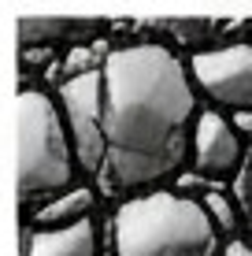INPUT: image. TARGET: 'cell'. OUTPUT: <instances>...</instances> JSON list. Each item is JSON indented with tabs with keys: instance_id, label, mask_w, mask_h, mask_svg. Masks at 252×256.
I'll return each instance as SVG.
<instances>
[{
	"instance_id": "1",
	"label": "cell",
	"mask_w": 252,
	"mask_h": 256,
	"mask_svg": "<svg viewBox=\"0 0 252 256\" xmlns=\"http://www.w3.org/2000/svg\"><path fill=\"white\" fill-rule=\"evenodd\" d=\"M100 78L108 190H149L178 174L197 122L186 64L167 45L137 41L108 52Z\"/></svg>"
},
{
	"instance_id": "2",
	"label": "cell",
	"mask_w": 252,
	"mask_h": 256,
	"mask_svg": "<svg viewBox=\"0 0 252 256\" xmlns=\"http://www.w3.org/2000/svg\"><path fill=\"white\" fill-rule=\"evenodd\" d=\"M111 242L115 256H215L219 230L197 197L149 190L115 208Z\"/></svg>"
},
{
	"instance_id": "3",
	"label": "cell",
	"mask_w": 252,
	"mask_h": 256,
	"mask_svg": "<svg viewBox=\"0 0 252 256\" xmlns=\"http://www.w3.org/2000/svg\"><path fill=\"white\" fill-rule=\"evenodd\" d=\"M15 141H19V200L56 197L74 182V152L59 104L45 90L22 86L15 96Z\"/></svg>"
},
{
	"instance_id": "4",
	"label": "cell",
	"mask_w": 252,
	"mask_h": 256,
	"mask_svg": "<svg viewBox=\"0 0 252 256\" xmlns=\"http://www.w3.org/2000/svg\"><path fill=\"white\" fill-rule=\"evenodd\" d=\"M59 116L71 138L74 164L85 174H100L104 167V78L100 70L63 78L59 86Z\"/></svg>"
},
{
	"instance_id": "5",
	"label": "cell",
	"mask_w": 252,
	"mask_h": 256,
	"mask_svg": "<svg viewBox=\"0 0 252 256\" xmlns=\"http://www.w3.org/2000/svg\"><path fill=\"white\" fill-rule=\"evenodd\" d=\"M189 78L223 108L252 112V45L249 41L197 48L189 56Z\"/></svg>"
},
{
	"instance_id": "6",
	"label": "cell",
	"mask_w": 252,
	"mask_h": 256,
	"mask_svg": "<svg viewBox=\"0 0 252 256\" xmlns=\"http://www.w3.org/2000/svg\"><path fill=\"white\" fill-rule=\"evenodd\" d=\"M189 156H193L197 174H204V178H223V174L238 171V164H241V134L219 112H197Z\"/></svg>"
},
{
	"instance_id": "7",
	"label": "cell",
	"mask_w": 252,
	"mask_h": 256,
	"mask_svg": "<svg viewBox=\"0 0 252 256\" xmlns=\"http://www.w3.org/2000/svg\"><path fill=\"white\" fill-rule=\"evenodd\" d=\"M22 256H97V226L93 219L71 226H26L22 230Z\"/></svg>"
},
{
	"instance_id": "8",
	"label": "cell",
	"mask_w": 252,
	"mask_h": 256,
	"mask_svg": "<svg viewBox=\"0 0 252 256\" xmlns=\"http://www.w3.org/2000/svg\"><path fill=\"white\" fill-rule=\"evenodd\" d=\"M93 204H97L93 190H85V186H71V190L56 193V197H48L45 204L33 212V216H30V226H45V230H56V226L82 223V219H89Z\"/></svg>"
},
{
	"instance_id": "9",
	"label": "cell",
	"mask_w": 252,
	"mask_h": 256,
	"mask_svg": "<svg viewBox=\"0 0 252 256\" xmlns=\"http://www.w3.org/2000/svg\"><path fill=\"white\" fill-rule=\"evenodd\" d=\"M71 30H74V19H63V15H26L19 22V41L22 48H33V45H45V41L67 38Z\"/></svg>"
},
{
	"instance_id": "10",
	"label": "cell",
	"mask_w": 252,
	"mask_h": 256,
	"mask_svg": "<svg viewBox=\"0 0 252 256\" xmlns=\"http://www.w3.org/2000/svg\"><path fill=\"white\" fill-rule=\"evenodd\" d=\"M201 208L208 212V219H212V226H215L219 234H234V230H238L241 212H238V204H234L227 193H219V190H204Z\"/></svg>"
},
{
	"instance_id": "11",
	"label": "cell",
	"mask_w": 252,
	"mask_h": 256,
	"mask_svg": "<svg viewBox=\"0 0 252 256\" xmlns=\"http://www.w3.org/2000/svg\"><path fill=\"white\" fill-rule=\"evenodd\" d=\"M171 34H175L182 45H201L204 38L215 34V22L212 19H175L171 22Z\"/></svg>"
},
{
	"instance_id": "12",
	"label": "cell",
	"mask_w": 252,
	"mask_h": 256,
	"mask_svg": "<svg viewBox=\"0 0 252 256\" xmlns=\"http://www.w3.org/2000/svg\"><path fill=\"white\" fill-rule=\"evenodd\" d=\"M97 60H100V56H93V48H71V52L63 56V78L85 74V70H100Z\"/></svg>"
},
{
	"instance_id": "13",
	"label": "cell",
	"mask_w": 252,
	"mask_h": 256,
	"mask_svg": "<svg viewBox=\"0 0 252 256\" xmlns=\"http://www.w3.org/2000/svg\"><path fill=\"white\" fill-rule=\"evenodd\" d=\"M230 126L238 134H252V112H234L230 116Z\"/></svg>"
},
{
	"instance_id": "14",
	"label": "cell",
	"mask_w": 252,
	"mask_h": 256,
	"mask_svg": "<svg viewBox=\"0 0 252 256\" xmlns=\"http://www.w3.org/2000/svg\"><path fill=\"white\" fill-rule=\"evenodd\" d=\"M223 256H252V245H245V242H230Z\"/></svg>"
},
{
	"instance_id": "15",
	"label": "cell",
	"mask_w": 252,
	"mask_h": 256,
	"mask_svg": "<svg viewBox=\"0 0 252 256\" xmlns=\"http://www.w3.org/2000/svg\"><path fill=\"white\" fill-rule=\"evenodd\" d=\"M245 178H249V200H245V216H249V234H252V164H249Z\"/></svg>"
}]
</instances>
